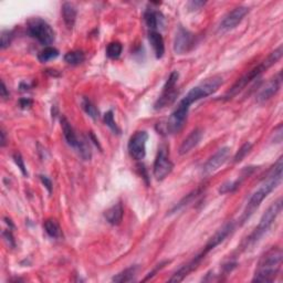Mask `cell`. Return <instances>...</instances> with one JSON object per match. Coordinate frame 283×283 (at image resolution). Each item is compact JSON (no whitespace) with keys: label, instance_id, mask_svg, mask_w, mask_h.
<instances>
[{"label":"cell","instance_id":"cell-1","mask_svg":"<svg viewBox=\"0 0 283 283\" xmlns=\"http://www.w3.org/2000/svg\"><path fill=\"white\" fill-rule=\"evenodd\" d=\"M282 170H283V160L282 157H280V159L276 161L274 166L270 170L268 176L263 179V182L260 184V186L257 188V190H255V192L251 195V197L249 198L246 207H244L242 215L240 217L241 225H243L244 222L250 219V217H251L254 214V211L259 208L261 203L268 197V195L273 192V190L279 186L282 181Z\"/></svg>","mask_w":283,"mask_h":283},{"label":"cell","instance_id":"cell-2","mask_svg":"<svg viewBox=\"0 0 283 283\" xmlns=\"http://www.w3.org/2000/svg\"><path fill=\"white\" fill-rule=\"evenodd\" d=\"M232 230H233V222H228V224H226L224 227L220 228V229L209 239L208 242L206 243L203 251L196 255V257L192 261H189L187 264L183 265L182 268L171 277L170 281L171 282L183 281L190 272H193L194 270L198 268L199 264L201 263V261L205 259L206 255L208 254L211 250H214L217 246H219L221 242H224L226 240V238L230 235Z\"/></svg>","mask_w":283,"mask_h":283},{"label":"cell","instance_id":"cell-3","mask_svg":"<svg viewBox=\"0 0 283 283\" xmlns=\"http://www.w3.org/2000/svg\"><path fill=\"white\" fill-rule=\"evenodd\" d=\"M282 249L272 247L260 258L257 269L254 271L252 282L269 283L275 280L282 265Z\"/></svg>","mask_w":283,"mask_h":283},{"label":"cell","instance_id":"cell-4","mask_svg":"<svg viewBox=\"0 0 283 283\" xmlns=\"http://www.w3.org/2000/svg\"><path fill=\"white\" fill-rule=\"evenodd\" d=\"M282 53H283L282 46H280L276 50L271 52L269 54V57L263 60L261 63H259L257 67H254L252 70H250L247 74H244L243 77L238 79L236 81V83L231 86V89L228 91V93L225 96L226 99L228 100L232 99V97H235L237 94L240 93V92L246 88L249 83H251L252 81L257 79L260 74H262L265 70H268L270 67H272V65L279 61L282 57Z\"/></svg>","mask_w":283,"mask_h":283},{"label":"cell","instance_id":"cell-5","mask_svg":"<svg viewBox=\"0 0 283 283\" xmlns=\"http://www.w3.org/2000/svg\"><path fill=\"white\" fill-rule=\"evenodd\" d=\"M281 211H282V199L279 198L269 207L268 210H266L262 215V217H261L258 226L254 228V230L252 231L251 235H250L247 239V247L252 246V244H254L255 242H258L260 239L269 231V229L272 227V225H273V222L277 218V216L280 215Z\"/></svg>","mask_w":283,"mask_h":283},{"label":"cell","instance_id":"cell-6","mask_svg":"<svg viewBox=\"0 0 283 283\" xmlns=\"http://www.w3.org/2000/svg\"><path fill=\"white\" fill-rule=\"evenodd\" d=\"M222 82H224V81H222V78L219 77V75H215V77L206 79L205 81H203V82L199 83L198 85H196L195 88L190 90L182 101L185 103V104L190 106L193 103L214 94L215 92L220 88Z\"/></svg>","mask_w":283,"mask_h":283},{"label":"cell","instance_id":"cell-7","mask_svg":"<svg viewBox=\"0 0 283 283\" xmlns=\"http://www.w3.org/2000/svg\"><path fill=\"white\" fill-rule=\"evenodd\" d=\"M27 26L29 35L43 46L50 47L56 39V34L51 26L41 18H31Z\"/></svg>","mask_w":283,"mask_h":283},{"label":"cell","instance_id":"cell-8","mask_svg":"<svg viewBox=\"0 0 283 283\" xmlns=\"http://www.w3.org/2000/svg\"><path fill=\"white\" fill-rule=\"evenodd\" d=\"M189 107L187 104H185L183 101L178 103L176 110L174 111L167 122L164 124V128L161 129L162 132L164 130L167 134H176L181 132V129L184 127L185 122L187 119Z\"/></svg>","mask_w":283,"mask_h":283},{"label":"cell","instance_id":"cell-9","mask_svg":"<svg viewBox=\"0 0 283 283\" xmlns=\"http://www.w3.org/2000/svg\"><path fill=\"white\" fill-rule=\"evenodd\" d=\"M179 78V74L177 71H173L168 77L166 83L163 88V92L159 100L156 101L154 108L155 110H162V108L166 107L167 105L172 104V103L176 100V96L178 95V91L176 89V84Z\"/></svg>","mask_w":283,"mask_h":283},{"label":"cell","instance_id":"cell-10","mask_svg":"<svg viewBox=\"0 0 283 283\" xmlns=\"http://www.w3.org/2000/svg\"><path fill=\"white\" fill-rule=\"evenodd\" d=\"M149 139V134L145 130H138L132 135L128 140L127 150L128 154L135 161L144 160L146 155V143Z\"/></svg>","mask_w":283,"mask_h":283},{"label":"cell","instance_id":"cell-11","mask_svg":"<svg viewBox=\"0 0 283 283\" xmlns=\"http://www.w3.org/2000/svg\"><path fill=\"white\" fill-rule=\"evenodd\" d=\"M174 168L173 162L170 160V156L167 153V149L161 148L159 150V153L154 162V167H153V174L154 177L157 181H163L170 174L172 173Z\"/></svg>","mask_w":283,"mask_h":283},{"label":"cell","instance_id":"cell-12","mask_svg":"<svg viewBox=\"0 0 283 283\" xmlns=\"http://www.w3.org/2000/svg\"><path fill=\"white\" fill-rule=\"evenodd\" d=\"M229 155H230L229 148H222L217 151L216 153L212 155L203 166L204 175L208 176L218 171L219 168L228 161V159H229Z\"/></svg>","mask_w":283,"mask_h":283},{"label":"cell","instance_id":"cell-13","mask_svg":"<svg viewBox=\"0 0 283 283\" xmlns=\"http://www.w3.org/2000/svg\"><path fill=\"white\" fill-rule=\"evenodd\" d=\"M248 13H249V8L244 6L236 7L235 9H232L231 12L228 13L224 17V19L221 20V23L219 25V29L221 31H229L235 29L236 27L243 20V18L246 17Z\"/></svg>","mask_w":283,"mask_h":283},{"label":"cell","instance_id":"cell-14","mask_svg":"<svg viewBox=\"0 0 283 283\" xmlns=\"http://www.w3.org/2000/svg\"><path fill=\"white\" fill-rule=\"evenodd\" d=\"M193 46L194 35L183 27H179L176 32L175 41H174V51L176 52V54H184L188 52Z\"/></svg>","mask_w":283,"mask_h":283},{"label":"cell","instance_id":"cell-15","mask_svg":"<svg viewBox=\"0 0 283 283\" xmlns=\"http://www.w3.org/2000/svg\"><path fill=\"white\" fill-rule=\"evenodd\" d=\"M282 85V72L280 71L273 79H271L268 83H266L257 95V102L258 103H264L269 101L272 96L275 95Z\"/></svg>","mask_w":283,"mask_h":283},{"label":"cell","instance_id":"cell-16","mask_svg":"<svg viewBox=\"0 0 283 283\" xmlns=\"http://www.w3.org/2000/svg\"><path fill=\"white\" fill-rule=\"evenodd\" d=\"M204 132L201 128H195L194 130L190 132V134L187 136L186 138L183 140V143L179 148V154L181 155H186L190 151L194 150L197 146L201 138H203Z\"/></svg>","mask_w":283,"mask_h":283},{"label":"cell","instance_id":"cell-17","mask_svg":"<svg viewBox=\"0 0 283 283\" xmlns=\"http://www.w3.org/2000/svg\"><path fill=\"white\" fill-rule=\"evenodd\" d=\"M60 122H61L63 136H64L65 140H67V143L71 146V148L77 150L80 138L78 137L77 134H75L72 125L70 124V122L68 121V118L65 116H62L61 118H60Z\"/></svg>","mask_w":283,"mask_h":283},{"label":"cell","instance_id":"cell-18","mask_svg":"<svg viewBox=\"0 0 283 283\" xmlns=\"http://www.w3.org/2000/svg\"><path fill=\"white\" fill-rule=\"evenodd\" d=\"M77 15H78V10L73 4L64 3L62 5V17H63L64 25L68 29L70 30L73 29L75 21H77Z\"/></svg>","mask_w":283,"mask_h":283},{"label":"cell","instance_id":"cell-19","mask_svg":"<svg viewBox=\"0 0 283 283\" xmlns=\"http://www.w3.org/2000/svg\"><path fill=\"white\" fill-rule=\"evenodd\" d=\"M124 209L121 203L113 205L110 209H107L104 214V217L108 224L112 226H118L123 220Z\"/></svg>","mask_w":283,"mask_h":283},{"label":"cell","instance_id":"cell-20","mask_svg":"<svg viewBox=\"0 0 283 283\" xmlns=\"http://www.w3.org/2000/svg\"><path fill=\"white\" fill-rule=\"evenodd\" d=\"M149 40L151 42L153 50L155 52V56L157 59L163 58L165 53V42L163 39V36L157 31H150L149 32Z\"/></svg>","mask_w":283,"mask_h":283},{"label":"cell","instance_id":"cell-21","mask_svg":"<svg viewBox=\"0 0 283 283\" xmlns=\"http://www.w3.org/2000/svg\"><path fill=\"white\" fill-rule=\"evenodd\" d=\"M144 20L151 31H156V29L162 25L163 16L160 12H156L153 8H149L144 13Z\"/></svg>","mask_w":283,"mask_h":283},{"label":"cell","instance_id":"cell-22","mask_svg":"<svg viewBox=\"0 0 283 283\" xmlns=\"http://www.w3.org/2000/svg\"><path fill=\"white\" fill-rule=\"evenodd\" d=\"M138 266L137 265H132L129 268L123 270L122 272H119L115 276L113 277L114 282H118V283H125V282H132L135 280L136 273H137Z\"/></svg>","mask_w":283,"mask_h":283},{"label":"cell","instance_id":"cell-23","mask_svg":"<svg viewBox=\"0 0 283 283\" xmlns=\"http://www.w3.org/2000/svg\"><path fill=\"white\" fill-rule=\"evenodd\" d=\"M250 171H252L251 170V167H249L248 170H246V171H243L242 172V175L239 177V178H237L236 181H232V182H228V183H226V184H224L222 185V186L220 187V189H219V192L221 193V194H227V193H232V192H235V190L240 186V184H241V182L243 181L244 178H246L248 175H249V172Z\"/></svg>","mask_w":283,"mask_h":283},{"label":"cell","instance_id":"cell-24","mask_svg":"<svg viewBox=\"0 0 283 283\" xmlns=\"http://www.w3.org/2000/svg\"><path fill=\"white\" fill-rule=\"evenodd\" d=\"M45 230L47 232V235L53 239H59L62 236L61 227H60L59 222L53 218L47 219L45 221Z\"/></svg>","mask_w":283,"mask_h":283},{"label":"cell","instance_id":"cell-25","mask_svg":"<svg viewBox=\"0 0 283 283\" xmlns=\"http://www.w3.org/2000/svg\"><path fill=\"white\" fill-rule=\"evenodd\" d=\"M81 106H82L83 111L88 114V115L93 118V119H97L100 116V112L97 110V107L94 105V103L92 102L89 97H85L83 96L82 99H81Z\"/></svg>","mask_w":283,"mask_h":283},{"label":"cell","instance_id":"cell-26","mask_svg":"<svg viewBox=\"0 0 283 283\" xmlns=\"http://www.w3.org/2000/svg\"><path fill=\"white\" fill-rule=\"evenodd\" d=\"M85 60V54L82 50H74L65 53L64 61L71 65H78Z\"/></svg>","mask_w":283,"mask_h":283},{"label":"cell","instance_id":"cell-27","mask_svg":"<svg viewBox=\"0 0 283 283\" xmlns=\"http://www.w3.org/2000/svg\"><path fill=\"white\" fill-rule=\"evenodd\" d=\"M77 151L79 152V154H80L81 157H82L83 161H90L91 160L92 152H91L89 140L86 139L85 137L79 139V145L77 148Z\"/></svg>","mask_w":283,"mask_h":283},{"label":"cell","instance_id":"cell-28","mask_svg":"<svg viewBox=\"0 0 283 283\" xmlns=\"http://www.w3.org/2000/svg\"><path fill=\"white\" fill-rule=\"evenodd\" d=\"M58 56H59V51L56 48L46 47L42 51H40L39 54H38V59H39L40 62L45 63L50 61L52 59H56Z\"/></svg>","mask_w":283,"mask_h":283},{"label":"cell","instance_id":"cell-29","mask_svg":"<svg viewBox=\"0 0 283 283\" xmlns=\"http://www.w3.org/2000/svg\"><path fill=\"white\" fill-rule=\"evenodd\" d=\"M122 51H123V46L121 45V42L117 41L111 42L106 48V56L110 59L115 60L121 57Z\"/></svg>","mask_w":283,"mask_h":283},{"label":"cell","instance_id":"cell-30","mask_svg":"<svg viewBox=\"0 0 283 283\" xmlns=\"http://www.w3.org/2000/svg\"><path fill=\"white\" fill-rule=\"evenodd\" d=\"M103 119H104V123L106 124V126L110 127L114 133H115V134L121 133V129L118 128L117 124L115 123V121H114V115H113L112 111L106 112L104 114V117H103Z\"/></svg>","mask_w":283,"mask_h":283},{"label":"cell","instance_id":"cell-31","mask_svg":"<svg viewBox=\"0 0 283 283\" xmlns=\"http://www.w3.org/2000/svg\"><path fill=\"white\" fill-rule=\"evenodd\" d=\"M251 149H252L251 143H248V142H247V143H244L241 146V149L237 152V154L235 155V157H233V162L240 163L244 159V157H246L249 154V152L251 151Z\"/></svg>","mask_w":283,"mask_h":283},{"label":"cell","instance_id":"cell-32","mask_svg":"<svg viewBox=\"0 0 283 283\" xmlns=\"http://www.w3.org/2000/svg\"><path fill=\"white\" fill-rule=\"evenodd\" d=\"M14 32L12 30H4L2 32V38H0V48L6 49L10 46L13 41Z\"/></svg>","mask_w":283,"mask_h":283},{"label":"cell","instance_id":"cell-33","mask_svg":"<svg viewBox=\"0 0 283 283\" xmlns=\"http://www.w3.org/2000/svg\"><path fill=\"white\" fill-rule=\"evenodd\" d=\"M200 194V190L199 189H197V190H195V192H193L192 194H189V195H187L186 197H185L181 203L179 204H177L176 205V207L175 208L173 209V211H176V210H179L181 208H183V207H185L186 205H188L189 203H192V201L194 200V198H196L197 197V196Z\"/></svg>","mask_w":283,"mask_h":283},{"label":"cell","instance_id":"cell-34","mask_svg":"<svg viewBox=\"0 0 283 283\" xmlns=\"http://www.w3.org/2000/svg\"><path fill=\"white\" fill-rule=\"evenodd\" d=\"M13 159L16 163V165L18 166V168L20 170L21 174H23L24 176H28V172H27V168H26V165H25V161L23 159V156H21L20 153H15L14 156H13Z\"/></svg>","mask_w":283,"mask_h":283},{"label":"cell","instance_id":"cell-35","mask_svg":"<svg viewBox=\"0 0 283 283\" xmlns=\"http://www.w3.org/2000/svg\"><path fill=\"white\" fill-rule=\"evenodd\" d=\"M40 181L42 182V184L45 185V187L47 188V190L49 192V194L52 193V182L51 179L45 176V175H40Z\"/></svg>","mask_w":283,"mask_h":283},{"label":"cell","instance_id":"cell-36","mask_svg":"<svg viewBox=\"0 0 283 283\" xmlns=\"http://www.w3.org/2000/svg\"><path fill=\"white\" fill-rule=\"evenodd\" d=\"M168 262H170V261H164V262H161L160 264H157V265H156V268H155L153 271H152V272H150L149 275L146 276L145 279H144V281H148V280H150V279H151V277H153V276L155 275V273H157V272H159V270H161V269L164 268L165 264H167Z\"/></svg>","mask_w":283,"mask_h":283},{"label":"cell","instance_id":"cell-37","mask_svg":"<svg viewBox=\"0 0 283 283\" xmlns=\"http://www.w3.org/2000/svg\"><path fill=\"white\" fill-rule=\"evenodd\" d=\"M10 230H12V229L4 231L3 235H4L5 239H6V241L9 243V246L14 248L15 247V239H14V236H13V232Z\"/></svg>","mask_w":283,"mask_h":283},{"label":"cell","instance_id":"cell-38","mask_svg":"<svg viewBox=\"0 0 283 283\" xmlns=\"http://www.w3.org/2000/svg\"><path fill=\"white\" fill-rule=\"evenodd\" d=\"M205 4H206L205 2H197V0H196V2L188 3V8L190 10H198L203 6H205Z\"/></svg>","mask_w":283,"mask_h":283},{"label":"cell","instance_id":"cell-39","mask_svg":"<svg viewBox=\"0 0 283 283\" xmlns=\"http://www.w3.org/2000/svg\"><path fill=\"white\" fill-rule=\"evenodd\" d=\"M0 95H2L3 99H8L9 97V91L6 86V83L2 81V89H0Z\"/></svg>","mask_w":283,"mask_h":283},{"label":"cell","instance_id":"cell-40","mask_svg":"<svg viewBox=\"0 0 283 283\" xmlns=\"http://www.w3.org/2000/svg\"><path fill=\"white\" fill-rule=\"evenodd\" d=\"M19 103H20V106L23 108H28L32 105V100L28 99V97H25V99H21Z\"/></svg>","mask_w":283,"mask_h":283},{"label":"cell","instance_id":"cell-41","mask_svg":"<svg viewBox=\"0 0 283 283\" xmlns=\"http://www.w3.org/2000/svg\"><path fill=\"white\" fill-rule=\"evenodd\" d=\"M0 136H2V139H0V144L4 148L5 145H6V133H5V130L2 129V132H0Z\"/></svg>","mask_w":283,"mask_h":283}]
</instances>
